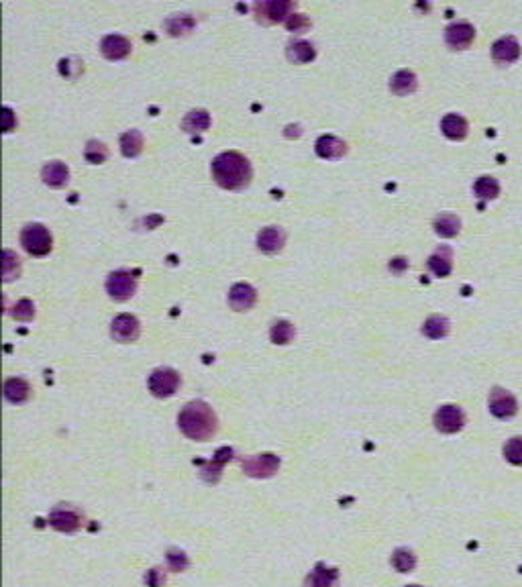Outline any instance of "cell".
<instances>
[{
    "label": "cell",
    "instance_id": "8d00e7d4",
    "mask_svg": "<svg viewBox=\"0 0 522 587\" xmlns=\"http://www.w3.org/2000/svg\"><path fill=\"white\" fill-rule=\"evenodd\" d=\"M13 316H15L17 320H23V323L33 320V318H35V304H33L29 298L19 300V302L15 304V308H13Z\"/></svg>",
    "mask_w": 522,
    "mask_h": 587
},
{
    "label": "cell",
    "instance_id": "836d02e7",
    "mask_svg": "<svg viewBox=\"0 0 522 587\" xmlns=\"http://www.w3.org/2000/svg\"><path fill=\"white\" fill-rule=\"evenodd\" d=\"M194 24L196 23H194V19H192L190 15H176V17L167 19L166 29L171 35H184V33H188V31L194 29Z\"/></svg>",
    "mask_w": 522,
    "mask_h": 587
},
{
    "label": "cell",
    "instance_id": "d6a6232c",
    "mask_svg": "<svg viewBox=\"0 0 522 587\" xmlns=\"http://www.w3.org/2000/svg\"><path fill=\"white\" fill-rule=\"evenodd\" d=\"M84 157L90 162V164H104L106 162V157H108V149H106V145L102 141H98V139H92V141L86 143V149H84Z\"/></svg>",
    "mask_w": 522,
    "mask_h": 587
},
{
    "label": "cell",
    "instance_id": "1f68e13d",
    "mask_svg": "<svg viewBox=\"0 0 522 587\" xmlns=\"http://www.w3.org/2000/svg\"><path fill=\"white\" fill-rule=\"evenodd\" d=\"M269 337H271L274 345H288L294 339V325L288 323V320H276L271 325Z\"/></svg>",
    "mask_w": 522,
    "mask_h": 587
},
{
    "label": "cell",
    "instance_id": "74e56055",
    "mask_svg": "<svg viewBox=\"0 0 522 587\" xmlns=\"http://www.w3.org/2000/svg\"><path fill=\"white\" fill-rule=\"evenodd\" d=\"M285 27H288L290 31H294V33H302V31H306L310 27V19L306 15L292 13V15L288 17V21H285Z\"/></svg>",
    "mask_w": 522,
    "mask_h": 587
},
{
    "label": "cell",
    "instance_id": "ab89813d",
    "mask_svg": "<svg viewBox=\"0 0 522 587\" xmlns=\"http://www.w3.org/2000/svg\"><path fill=\"white\" fill-rule=\"evenodd\" d=\"M145 581H147V586L149 587H164V584H166V575H164L160 569H151V571H147Z\"/></svg>",
    "mask_w": 522,
    "mask_h": 587
},
{
    "label": "cell",
    "instance_id": "30bf717a",
    "mask_svg": "<svg viewBox=\"0 0 522 587\" xmlns=\"http://www.w3.org/2000/svg\"><path fill=\"white\" fill-rule=\"evenodd\" d=\"M49 524L55 530H59V532L71 535V532H76L82 526V514L76 508H70V506H57L49 514Z\"/></svg>",
    "mask_w": 522,
    "mask_h": 587
},
{
    "label": "cell",
    "instance_id": "603a6c76",
    "mask_svg": "<svg viewBox=\"0 0 522 587\" xmlns=\"http://www.w3.org/2000/svg\"><path fill=\"white\" fill-rule=\"evenodd\" d=\"M416 84H418V82H416L414 71L400 70L392 76V80H390V90L398 96L412 94V92L416 90Z\"/></svg>",
    "mask_w": 522,
    "mask_h": 587
},
{
    "label": "cell",
    "instance_id": "7a4b0ae2",
    "mask_svg": "<svg viewBox=\"0 0 522 587\" xmlns=\"http://www.w3.org/2000/svg\"><path fill=\"white\" fill-rule=\"evenodd\" d=\"M211 169H213V178L216 180V184L227 190H243L245 186H249V182L253 178V169H251L249 160L237 151H225V153L216 155Z\"/></svg>",
    "mask_w": 522,
    "mask_h": 587
},
{
    "label": "cell",
    "instance_id": "44dd1931",
    "mask_svg": "<svg viewBox=\"0 0 522 587\" xmlns=\"http://www.w3.org/2000/svg\"><path fill=\"white\" fill-rule=\"evenodd\" d=\"M428 269H430L437 278H445V276H449L453 269L451 249H449V247L437 249V251L428 257Z\"/></svg>",
    "mask_w": 522,
    "mask_h": 587
},
{
    "label": "cell",
    "instance_id": "8992f818",
    "mask_svg": "<svg viewBox=\"0 0 522 587\" xmlns=\"http://www.w3.org/2000/svg\"><path fill=\"white\" fill-rule=\"evenodd\" d=\"M292 2L290 0H261L255 2V15L261 23L271 24V23H282L288 21V17L292 15Z\"/></svg>",
    "mask_w": 522,
    "mask_h": 587
},
{
    "label": "cell",
    "instance_id": "7bdbcfd3",
    "mask_svg": "<svg viewBox=\"0 0 522 587\" xmlns=\"http://www.w3.org/2000/svg\"><path fill=\"white\" fill-rule=\"evenodd\" d=\"M406 587H423V586H406Z\"/></svg>",
    "mask_w": 522,
    "mask_h": 587
},
{
    "label": "cell",
    "instance_id": "b9f144b4",
    "mask_svg": "<svg viewBox=\"0 0 522 587\" xmlns=\"http://www.w3.org/2000/svg\"><path fill=\"white\" fill-rule=\"evenodd\" d=\"M15 127V115L8 106H4V133H10Z\"/></svg>",
    "mask_w": 522,
    "mask_h": 587
},
{
    "label": "cell",
    "instance_id": "5b68a950",
    "mask_svg": "<svg viewBox=\"0 0 522 587\" xmlns=\"http://www.w3.org/2000/svg\"><path fill=\"white\" fill-rule=\"evenodd\" d=\"M106 292L113 300H119V302H125L129 298L135 296L137 292V278L125 269H119V271H113L108 278H106Z\"/></svg>",
    "mask_w": 522,
    "mask_h": 587
},
{
    "label": "cell",
    "instance_id": "9c48e42d",
    "mask_svg": "<svg viewBox=\"0 0 522 587\" xmlns=\"http://www.w3.org/2000/svg\"><path fill=\"white\" fill-rule=\"evenodd\" d=\"M278 469H280V457H276L271 453L243 459V471L249 477H271Z\"/></svg>",
    "mask_w": 522,
    "mask_h": 587
},
{
    "label": "cell",
    "instance_id": "2e32d148",
    "mask_svg": "<svg viewBox=\"0 0 522 587\" xmlns=\"http://www.w3.org/2000/svg\"><path fill=\"white\" fill-rule=\"evenodd\" d=\"M304 587H339V571L334 567L316 565L306 575Z\"/></svg>",
    "mask_w": 522,
    "mask_h": 587
},
{
    "label": "cell",
    "instance_id": "277c9868",
    "mask_svg": "<svg viewBox=\"0 0 522 587\" xmlns=\"http://www.w3.org/2000/svg\"><path fill=\"white\" fill-rule=\"evenodd\" d=\"M147 386L155 398H169L180 388V374L171 367H160V369L151 372Z\"/></svg>",
    "mask_w": 522,
    "mask_h": 587
},
{
    "label": "cell",
    "instance_id": "9a60e30c",
    "mask_svg": "<svg viewBox=\"0 0 522 587\" xmlns=\"http://www.w3.org/2000/svg\"><path fill=\"white\" fill-rule=\"evenodd\" d=\"M519 55H521V45L512 35L500 37L498 41L492 45V57L498 64H512V62L519 59Z\"/></svg>",
    "mask_w": 522,
    "mask_h": 587
},
{
    "label": "cell",
    "instance_id": "f35d334b",
    "mask_svg": "<svg viewBox=\"0 0 522 587\" xmlns=\"http://www.w3.org/2000/svg\"><path fill=\"white\" fill-rule=\"evenodd\" d=\"M231 455H233V451H231V448H220V451L216 453V457H214L213 461L209 463V467L202 471V473H211V471H213V473L218 475L220 467H223V465L231 459Z\"/></svg>",
    "mask_w": 522,
    "mask_h": 587
},
{
    "label": "cell",
    "instance_id": "d590c367",
    "mask_svg": "<svg viewBox=\"0 0 522 587\" xmlns=\"http://www.w3.org/2000/svg\"><path fill=\"white\" fill-rule=\"evenodd\" d=\"M167 567L171 569V571H186L188 569V557H186V553L184 551H180V549H169L167 551Z\"/></svg>",
    "mask_w": 522,
    "mask_h": 587
},
{
    "label": "cell",
    "instance_id": "d4e9b609",
    "mask_svg": "<svg viewBox=\"0 0 522 587\" xmlns=\"http://www.w3.org/2000/svg\"><path fill=\"white\" fill-rule=\"evenodd\" d=\"M211 127V115L206 113V111H202V108H196V111H190L186 117H184V120H182V129L186 131V133H202V131H206Z\"/></svg>",
    "mask_w": 522,
    "mask_h": 587
},
{
    "label": "cell",
    "instance_id": "ffe728a7",
    "mask_svg": "<svg viewBox=\"0 0 522 587\" xmlns=\"http://www.w3.org/2000/svg\"><path fill=\"white\" fill-rule=\"evenodd\" d=\"M441 131L445 133V137H449L453 141H463L467 137L470 125L461 115L451 113V115H445L441 120Z\"/></svg>",
    "mask_w": 522,
    "mask_h": 587
},
{
    "label": "cell",
    "instance_id": "4fadbf2b",
    "mask_svg": "<svg viewBox=\"0 0 522 587\" xmlns=\"http://www.w3.org/2000/svg\"><path fill=\"white\" fill-rule=\"evenodd\" d=\"M255 302H258V292H255V288L249 285V283H235V285L231 288V292H229V304H231L233 310H237V312H247V310H251V308L255 306Z\"/></svg>",
    "mask_w": 522,
    "mask_h": 587
},
{
    "label": "cell",
    "instance_id": "e575fe53",
    "mask_svg": "<svg viewBox=\"0 0 522 587\" xmlns=\"http://www.w3.org/2000/svg\"><path fill=\"white\" fill-rule=\"evenodd\" d=\"M504 457L512 465H522V437H514L504 445Z\"/></svg>",
    "mask_w": 522,
    "mask_h": 587
},
{
    "label": "cell",
    "instance_id": "60d3db41",
    "mask_svg": "<svg viewBox=\"0 0 522 587\" xmlns=\"http://www.w3.org/2000/svg\"><path fill=\"white\" fill-rule=\"evenodd\" d=\"M406 267H408V261L404 257H396L390 261V269H392L394 274H402Z\"/></svg>",
    "mask_w": 522,
    "mask_h": 587
},
{
    "label": "cell",
    "instance_id": "8fae6325",
    "mask_svg": "<svg viewBox=\"0 0 522 587\" xmlns=\"http://www.w3.org/2000/svg\"><path fill=\"white\" fill-rule=\"evenodd\" d=\"M141 325L133 314H119L113 325H111V334L117 343H133L139 339Z\"/></svg>",
    "mask_w": 522,
    "mask_h": 587
},
{
    "label": "cell",
    "instance_id": "6da1fadb",
    "mask_svg": "<svg viewBox=\"0 0 522 587\" xmlns=\"http://www.w3.org/2000/svg\"><path fill=\"white\" fill-rule=\"evenodd\" d=\"M178 426L188 439L204 443L214 437V432L218 428V420H216L214 410L206 402L194 399V402H188L182 408V412L178 414Z\"/></svg>",
    "mask_w": 522,
    "mask_h": 587
},
{
    "label": "cell",
    "instance_id": "f546056e",
    "mask_svg": "<svg viewBox=\"0 0 522 587\" xmlns=\"http://www.w3.org/2000/svg\"><path fill=\"white\" fill-rule=\"evenodd\" d=\"M19 274H21V259L10 249H4L2 251V280L10 282V280L19 278Z\"/></svg>",
    "mask_w": 522,
    "mask_h": 587
},
{
    "label": "cell",
    "instance_id": "cb8c5ba5",
    "mask_svg": "<svg viewBox=\"0 0 522 587\" xmlns=\"http://www.w3.org/2000/svg\"><path fill=\"white\" fill-rule=\"evenodd\" d=\"M285 53H288V59L294 62V64H309V62H312V59L316 57V49H314V45L309 43V41H302V39L290 41Z\"/></svg>",
    "mask_w": 522,
    "mask_h": 587
},
{
    "label": "cell",
    "instance_id": "f1b7e54d",
    "mask_svg": "<svg viewBox=\"0 0 522 587\" xmlns=\"http://www.w3.org/2000/svg\"><path fill=\"white\" fill-rule=\"evenodd\" d=\"M474 192L477 198H484V200H494L498 198L500 194V184L496 178L492 176H481L477 182L474 184Z\"/></svg>",
    "mask_w": 522,
    "mask_h": 587
},
{
    "label": "cell",
    "instance_id": "ac0fdd59",
    "mask_svg": "<svg viewBox=\"0 0 522 587\" xmlns=\"http://www.w3.org/2000/svg\"><path fill=\"white\" fill-rule=\"evenodd\" d=\"M316 153L323 157V160H341L345 153H347V143L341 141L339 137L334 135H323L318 137L316 141Z\"/></svg>",
    "mask_w": 522,
    "mask_h": 587
},
{
    "label": "cell",
    "instance_id": "4dcf8cb0",
    "mask_svg": "<svg viewBox=\"0 0 522 587\" xmlns=\"http://www.w3.org/2000/svg\"><path fill=\"white\" fill-rule=\"evenodd\" d=\"M392 567L398 573H410L416 567V555L410 549H396L392 555Z\"/></svg>",
    "mask_w": 522,
    "mask_h": 587
},
{
    "label": "cell",
    "instance_id": "e0dca14e",
    "mask_svg": "<svg viewBox=\"0 0 522 587\" xmlns=\"http://www.w3.org/2000/svg\"><path fill=\"white\" fill-rule=\"evenodd\" d=\"M285 243V233L280 227H265L258 235V247L263 253H278Z\"/></svg>",
    "mask_w": 522,
    "mask_h": 587
},
{
    "label": "cell",
    "instance_id": "83f0119b",
    "mask_svg": "<svg viewBox=\"0 0 522 587\" xmlns=\"http://www.w3.org/2000/svg\"><path fill=\"white\" fill-rule=\"evenodd\" d=\"M447 332H449V320L445 316H439V314L428 316L425 325H423V334L428 339H435V341L447 337Z\"/></svg>",
    "mask_w": 522,
    "mask_h": 587
},
{
    "label": "cell",
    "instance_id": "7c38bea8",
    "mask_svg": "<svg viewBox=\"0 0 522 587\" xmlns=\"http://www.w3.org/2000/svg\"><path fill=\"white\" fill-rule=\"evenodd\" d=\"M475 39V29L474 24L467 23V21H457V23H451L447 29H445V41L447 45L451 49H467Z\"/></svg>",
    "mask_w": 522,
    "mask_h": 587
},
{
    "label": "cell",
    "instance_id": "d6986e66",
    "mask_svg": "<svg viewBox=\"0 0 522 587\" xmlns=\"http://www.w3.org/2000/svg\"><path fill=\"white\" fill-rule=\"evenodd\" d=\"M41 178L51 188H64L70 182V169L62 162H49L41 169Z\"/></svg>",
    "mask_w": 522,
    "mask_h": 587
},
{
    "label": "cell",
    "instance_id": "4316f807",
    "mask_svg": "<svg viewBox=\"0 0 522 587\" xmlns=\"http://www.w3.org/2000/svg\"><path fill=\"white\" fill-rule=\"evenodd\" d=\"M120 151L125 157H137L143 151V135L141 131L131 129L120 135Z\"/></svg>",
    "mask_w": 522,
    "mask_h": 587
},
{
    "label": "cell",
    "instance_id": "484cf974",
    "mask_svg": "<svg viewBox=\"0 0 522 587\" xmlns=\"http://www.w3.org/2000/svg\"><path fill=\"white\" fill-rule=\"evenodd\" d=\"M435 233L439 236H445V239H451V236L459 235V231H461V220L455 216V214H449V212H445V214H439L437 218H435Z\"/></svg>",
    "mask_w": 522,
    "mask_h": 587
},
{
    "label": "cell",
    "instance_id": "5bb4252c",
    "mask_svg": "<svg viewBox=\"0 0 522 587\" xmlns=\"http://www.w3.org/2000/svg\"><path fill=\"white\" fill-rule=\"evenodd\" d=\"M131 49H133L131 41H129L125 35H119V33H111V35L102 37V41H100V51H102V55H104L106 59H113V62L127 57V55L131 53Z\"/></svg>",
    "mask_w": 522,
    "mask_h": 587
},
{
    "label": "cell",
    "instance_id": "52a82bcc",
    "mask_svg": "<svg viewBox=\"0 0 522 587\" xmlns=\"http://www.w3.org/2000/svg\"><path fill=\"white\" fill-rule=\"evenodd\" d=\"M463 426H465V414L459 406L447 404L435 412V428L439 432L453 434V432H459Z\"/></svg>",
    "mask_w": 522,
    "mask_h": 587
},
{
    "label": "cell",
    "instance_id": "7402d4cb",
    "mask_svg": "<svg viewBox=\"0 0 522 587\" xmlns=\"http://www.w3.org/2000/svg\"><path fill=\"white\" fill-rule=\"evenodd\" d=\"M31 396V388L29 383L21 377H10L4 381V398L10 404H24Z\"/></svg>",
    "mask_w": 522,
    "mask_h": 587
},
{
    "label": "cell",
    "instance_id": "ba28073f",
    "mask_svg": "<svg viewBox=\"0 0 522 587\" xmlns=\"http://www.w3.org/2000/svg\"><path fill=\"white\" fill-rule=\"evenodd\" d=\"M488 406H490V412L496 418H500V420H508V418H512L519 412V402L504 388H494L490 392Z\"/></svg>",
    "mask_w": 522,
    "mask_h": 587
},
{
    "label": "cell",
    "instance_id": "3957f363",
    "mask_svg": "<svg viewBox=\"0 0 522 587\" xmlns=\"http://www.w3.org/2000/svg\"><path fill=\"white\" fill-rule=\"evenodd\" d=\"M21 245L29 255L43 257L53 247V236L48 229L39 222H31L21 231Z\"/></svg>",
    "mask_w": 522,
    "mask_h": 587
}]
</instances>
